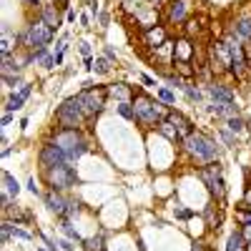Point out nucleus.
<instances>
[{"label":"nucleus","mask_w":251,"mask_h":251,"mask_svg":"<svg viewBox=\"0 0 251 251\" xmlns=\"http://www.w3.org/2000/svg\"><path fill=\"white\" fill-rule=\"evenodd\" d=\"M10 121H13V116H10V113H5V116H3V126H8Z\"/></svg>","instance_id":"de8ad7c7"},{"label":"nucleus","mask_w":251,"mask_h":251,"mask_svg":"<svg viewBox=\"0 0 251 251\" xmlns=\"http://www.w3.org/2000/svg\"><path fill=\"white\" fill-rule=\"evenodd\" d=\"M106 58H108V60H116V53H113L111 46H106Z\"/></svg>","instance_id":"79ce46f5"},{"label":"nucleus","mask_w":251,"mask_h":251,"mask_svg":"<svg viewBox=\"0 0 251 251\" xmlns=\"http://www.w3.org/2000/svg\"><path fill=\"white\" fill-rule=\"evenodd\" d=\"M60 226H63V234H66L71 241H80V244H83V239L78 236V231H75V228L68 224V219H60Z\"/></svg>","instance_id":"c85d7f7f"},{"label":"nucleus","mask_w":251,"mask_h":251,"mask_svg":"<svg viewBox=\"0 0 251 251\" xmlns=\"http://www.w3.org/2000/svg\"><path fill=\"white\" fill-rule=\"evenodd\" d=\"M118 113L123 118H128V121H136V108H133V103H118Z\"/></svg>","instance_id":"c756f323"},{"label":"nucleus","mask_w":251,"mask_h":251,"mask_svg":"<svg viewBox=\"0 0 251 251\" xmlns=\"http://www.w3.org/2000/svg\"><path fill=\"white\" fill-rule=\"evenodd\" d=\"M194 214L188 211V208H183V206H176V219H191Z\"/></svg>","instance_id":"e433bc0d"},{"label":"nucleus","mask_w":251,"mask_h":251,"mask_svg":"<svg viewBox=\"0 0 251 251\" xmlns=\"http://www.w3.org/2000/svg\"><path fill=\"white\" fill-rule=\"evenodd\" d=\"M3 83L8 88H15V86H20V73H10V75H3Z\"/></svg>","instance_id":"f704fd0d"},{"label":"nucleus","mask_w":251,"mask_h":251,"mask_svg":"<svg viewBox=\"0 0 251 251\" xmlns=\"http://www.w3.org/2000/svg\"><path fill=\"white\" fill-rule=\"evenodd\" d=\"M133 108H136V121L146 123V126H158L161 121L169 118V108L158 100H151L146 96H133Z\"/></svg>","instance_id":"f257e3e1"},{"label":"nucleus","mask_w":251,"mask_h":251,"mask_svg":"<svg viewBox=\"0 0 251 251\" xmlns=\"http://www.w3.org/2000/svg\"><path fill=\"white\" fill-rule=\"evenodd\" d=\"M13 236H15V239H20V241H30V239H33V234L23 231V228H18V224L13 226Z\"/></svg>","instance_id":"c9c22d12"},{"label":"nucleus","mask_w":251,"mask_h":251,"mask_svg":"<svg viewBox=\"0 0 251 251\" xmlns=\"http://www.w3.org/2000/svg\"><path fill=\"white\" fill-rule=\"evenodd\" d=\"M83 249L86 251H103V234H98L93 239H86L83 241Z\"/></svg>","instance_id":"bb28decb"},{"label":"nucleus","mask_w":251,"mask_h":251,"mask_svg":"<svg viewBox=\"0 0 251 251\" xmlns=\"http://www.w3.org/2000/svg\"><path fill=\"white\" fill-rule=\"evenodd\" d=\"M188 13V0H174L169 5V20L171 23H183Z\"/></svg>","instance_id":"dca6fc26"},{"label":"nucleus","mask_w":251,"mask_h":251,"mask_svg":"<svg viewBox=\"0 0 251 251\" xmlns=\"http://www.w3.org/2000/svg\"><path fill=\"white\" fill-rule=\"evenodd\" d=\"M53 35H55V30L46 23V20H35V23H30L28 25V33H23L20 35V40L28 46V48H46L50 40H53Z\"/></svg>","instance_id":"423d86ee"},{"label":"nucleus","mask_w":251,"mask_h":251,"mask_svg":"<svg viewBox=\"0 0 251 251\" xmlns=\"http://www.w3.org/2000/svg\"><path fill=\"white\" fill-rule=\"evenodd\" d=\"M183 93H186V98L191 100V103H199V100H201V91H199V88L194 86V83H186Z\"/></svg>","instance_id":"7c9ffc66"},{"label":"nucleus","mask_w":251,"mask_h":251,"mask_svg":"<svg viewBox=\"0 0 251 251\" xmlns=\"http://www.w3.org/2000/svg\"><path fill=\"white\" fill-rule=\"evenodd\" d=\"M55 121L60 123V128H78L80 121H86V113H83V106H80V98L73 96L68 100H63L58 111H55Z\"/></svg>","instance_id":"39448f33"},{"label":"nucleus","mask_w":251,"mask_h":251,"mask_svg":"<svg viewBox=\"0 0 251 251\" xmlns=\"http://www.w3.org/2000/svg\"><path fill=\"white\" fill-rule=\"evenodd\" d=\"M60 246L66 249V251H73V246H71V241H60Z\"/></svg>","instance_id":"49530a36"},{"label":"nucleus","mask_w":251,"mask_h":251,"mask_svg":"<svg viewBox=\"0 0 251 251\" xmlns=\"http://www.w3.org/2000/svg\"><path fill=\"white\" fill-rule=\"evenodd\" d=\"M206 93L214 98V103H234V91L221 86V83H211V86H206Z\"/></svg>","instance_id":"f8f14e48"},{"label":"nucleus","mask_w":251,"mask_h":251,"mask_svg":"<svg viewBox=\"0 0 251 251\" xmlns=\"http://www.w3.org/2000/svg\"><path fill=\"white\" fill-rule=\"evenodd\" d=\"M30 91H33V86H23L18 93H13L10 98H8V103H5V111L10 113V111H20L23 108V103H25V98L30 96Z\"/></svg>","instance_id":"2eb2a0df"},{"label":"nucleus","mask_w":251,"mask_h":251,"mask_svg":"<svg viewBox=\"0 0 251 251\" xmlns=\"http://www.w3.org/2000/svg\"><path fill=\"white\" fill-rule=\"evenodd\" d=\"M46 178H48V186L53 188V191H68V188H71V186H75V181H78L71 163L46 171Z\"/></svg>","instance_id":"6e6552de"},{"label":"nucleus","mask_w":251,"mask_h":251,"mask_svg":"<svg viewBox=\"0 0 251 251\" xmlns=\"http://www.w3.org/2000/svg\"><path fill=\"white\" fill-rule=\"evenodd\" d=\"M108 96L118 98V103H128V100L133 98L131 88H128V86H123V83H116V86H108Z\"/></svg>","instance_id":"aec40b11"},{"label":"nucleus","mask_w":251,"mask_h":251,"mask_svg":"<svg viewBox=\"0 0 251 251\" xmlns=\"http://www.w3.org/2000/svg\"><path fill=\"white\" fill-rule=\"evenodd\" d=\"M80 98V106L83 113H86V121H91L93 116H98L106 106V98H108V88H86L83 93H78Z\"/></svg>","instance_id":"0eeeda50"},{"label":"nucleus","mask_w":251,"mask_h":251,"mask_svg":"<svg viewBox=\"0 0 251 251\" xmlns=\"http://www.w3.org/2000/svg\"><path fill=\"white\" fill-rule=\"evenodd\" d=\"M241 234H244L246 241H251V226H244V231H241Z\"/></svg>","instance_id":"c03bdc74"},{"label":"nucleus","mask_w":251,"mask_h":251,"mask_svg":"<svg viewBox=\"0 0 251 251\" xmlns=\"http://www.w3.org/2000/svg\"><path fill=\"white\" fill-rule=\"evenodd\" d=\"M60 3H66V0H60Z\"/></svg>","instance_id":"603ef678"},{"label":"nucleus","mask_w":251,"mask_h":251,"mask_svg":"<svg viewBox=\"0 0 251 251\" xmlns=\"http://www.w3.org/2000/svg\"><path fill=\"white\" fill-rule=\"evenodd\" d=\"M236 221L241 226H251V214H249V208H239L236 211Z\"/></svg>","instance_id":"72a5a7b5"},{"label":"nucleus","mask_w":251,"mask_h":251,"mask_svg":"<svg viewBox=\"0 0 251 251\" xmlns=\"http://www.w3.org/2000/svg\"><path fill=\"white\" fill-rule=\"evenodd\" d=\"M40 20H46L53 30H58V25H60V10L55 5H43V8H40Z\"/></svg>","instance_id":"a211bd4d"},{"label":"nucleus","mask_w":251,"mask_h":251,"mask_svg":"<svg viewBox=\"0 0 251 251\" xmlns=\"http://www.w3.org/2000/svg\"><path fill=\"white\" fill-rule=\"evenodd\" d=\"M208 111H211L214 116H224V118L239 116V111H236V106H234V103H214V106L208 108Z\"/></svg>","instance_id":"412c9836"},{"label":"nucleus","mask_w":251,"mask_h":251,"mask_svg":"<svg viewBox=\"0 0 251 251\" xmlns=\"http://www.w3.org/2000/svg\"><path fill=\"white\" fill-rule=\"evenodd\" d=\"M30 58H33V63H40L43 68H55V66H58V63H55V55H48L46 48H35V50L30 53Z\"/></svg>","instance_id":"6ab92c4d"},{"label":"nucleus","mask_w":251,"mask_h":251,"mask_svg":"<svg viewBox=\"0 0 251 251\" xmlns=\"http://www.w3.org/2000/svg\"><path fill=\"white\" fill-rule=\"evenodd\" d=\"M241 208H251V186L246 188V194H244V203H241Z\"/></svg>","instance_id":"58836bf2"},{"label":"nucleus","mask_w":251,"mask_h":251,"mask_svg":"<svg viewBox=\"0 0 251 251\" xmlns=\"http://www.w3.org/2000/svg\"><path fill=\"white\" fill-rule=\"evenodd\" d=\"M203 219H206V224L211 226V228H219V224H221V214L216 211V206H214V203L203 208Z\"/></svg>","instance_id":"b1692460"},{"label":"nucleus","mask_w":251,"mask_h":251,"mask_svg":"<svg viewBox=\"0 0 251 251\" xmlns=\"http://www.w3.org/2000/svg\"><path fill=\"white\" fill-rule=\"evenodd\" d=\"M23 3H28V5H38V0H23Z\"/></svg>","instance_id":"8fccbe9b"},{"label":"nucleus","mask_w":251,"mask_h":251,"mask_svg":"<svg viewBox=\"0 0 251 251\" xmlns=\"http://www.w3.org/2000/svg\"><path fill=\"white\" fill-rule=\"evenodd\" d=\"M91 71L98 73V75H106V73L111 71V60H108V58H96L93 66H91Z\"/></svg>","instance_id":"a878e982"},{"label":"nucleus","mask_w":251,"mask_h":251,"mask_svg":"<svg viewBox=\"0 0 251 251\" xmlns=\"http://www.w3.org/2000/svg\"><path fill=\"white\" fill-rule=\"evenodd\" d=\"M226 126H228V131L236 133V136H244L246 133V123L241 116H231V118H226Z\"/></svg>","instance_id":"393cba45"},{"label":"nucleus","mask_w":251,"mask_h":251,"mask_svg":"<svg viewBox=\"0 0 251 251\" xmlns=\"http://www.w3.org/2000/svg\"><path fill=\"white\" fill-rule=\"evenodd\" d=\"M158 131H161V136H166L171 143H181V136H178L176 126H174L171 121H161V123H158Z\"/></svg>","instance_id":"4be33fe9"},{"label":"nucleus","mask_w":251,"mask_h":251,"mask_svg":"<svg viewBox=\"0 0 251 251\" xmlns=\"http://www.w3.org/2000/svg\"><path fill=\"white\" fill-rule=\"evenodd\" d=\"M66 18H68V23H75V13H73V10H68V15H66Z\"/></svg>","instance_id":"a18cd8bd"},{"label":"nucleus","mask_w":251,"mask_h":251,"mask_svg":"<svg viewBox=\"0 0 251 251\" xmlns=\"http://www.w3.org/2000/svg\"><path fill=\"white\" fill-rule=\"evenodd\" d=\"M166 121H171L174 126H176V131H178V136H181V143H183V138H188L194 133V126H191V121H188L183 113H178V111H169V118Z\"/></svg>","instance_id":"9d476101"},{"label":"nucleus","mask_w":251,"mask_h":251,"mask_svg":"<svg viewBox=\"0 0 251 251\" xmlns=\"http://www.w3.org/2000/svg\"><path fill=\"white\" fill-rule=\"evenodd\" d=\"M53 141L60 146L63 151H66V156H68V161H71V163H73V161H78L83 153L88 151L86 141L80 138V133H78L75 128H60V131L53 136Z\"/></svg>","instance_id":"20e7f679"},{"label":"nucleus","mask_w":251,"mask_h":251,"mask_svg":"<svg viewBox=\"0 0 251 251\" xmlns=\"http://www.w3.org/2000/svg\"><path fill=\"white\" fill-rule=\"evenodd\" d=\"M231 33L241 40V43H251V15H241V18H236V23H234Z\"/></svg>","instance_id":"ddd939ff"},{"label":"nucleus","mask_w":251,"mask_h":251,"mask_svg":"<svg viewBox=\"0 0 251 251\" xmlns=\"http://www.w3.org/2000/svg\"><path fill=\"white\" fill-rule=\"evenodd\" d=\"M246 239L241 231H234L231 236H228V244H226V251H246Z\"/></svg>","instance_id":"5701e85b"},{"label":"nucleus","mask_w":251,"mask_h":251,"mask_svg":"<svg viewBox=\"0 0 251 251\" xmlns=\"http://www.w3.org/2000/svg\"><path fill=\"white\" fill-rule=\"evenodd\" d=\"M43 199H46V203H48V208H50V211H55L58 216H63V214H66V206H68V201L63 199V194H60V191H53V188H50V191H48Z\"/></svg>","instance_id":"4468645a"},{"label":"nucleus","mask_w":251,"mask_h":251,"mask_svg":"<svg viewBox=\"0 0 251 251\" xmlns=\"http://www.w3.org/2000/svg\"><path fill=\"white\" fill-rule=\"evenodd\" d=\"M194 251H203V244H194Z\"/></svg>","instance_id":"09e8293b"},{"label":"nucleus","mask_w":251,"mask_h":251,"mask_svg":"<svg viewBox=\"0 0 251 251\" xmlns=\"http://www.w3.org/2000/svg\"><path fill=\"white\" fill-rule=\"evenodd\" d=\"M3 183H5V191L8 194H13V196H18V191H20V186H18V181L8 174V171H3Z\"/></svg>","instance_id":"cd10ccee"},{"label":"nucleus","mask_w":251,"mask_h":251,"mask_svg":"<svg viewBox=\"0 0 251 251\" xmlns=\"http://www.w3.org/2000/svg\"><path fill=\"white\" fill-rule=\"evenodd\" d=\"M143 40H146V46H149V48L156 50L158 46H163L166 40H169V38H166V28L163 25H153L149 30H143Z\"/></svg>","instance_id":"9b49d317"},{"label":"nucleus","mask_w":251,"mask_h":251,"mask_svg":"<svg viewBox=\"0 0 251 251\" xmlns=\"http://www.w3.org/2000/svg\"><path fill=\"white\" fill-rule=\"evenodd\" d=\"M183 33H186V38H194V35H199L201 33V25H199V20H186V28H183Z\"/></svg>","instance_id":"2f4dec72"},{"label":"nucleus","mask_w":251,"mask_h":251,"mask_svg":"<svg viewBox=\"0 0 251 251\" xmlns=\"http://www.w3.org/2000/svg\"><path fill=\"white\" fill-rule=\"evenodd\" d=\"M80 53L86 55V58H91V48H88V43H80Z\"/></svg>","instance_id":"a19ab883"},{"label":"nucleus","mask_w":251,"mask_h":251,"mask_svg":"<svg viewBox=\"0 0 251 251\" xmlns=\"http://www.w3.org/2000/svg\"><path fill=\"white\" fill-rule=\"evenodd\" d=\"M28 188H30L33 194H38V186H35V178H28Z\"/></svg>","instance_id":"37998d69"},{"label":"nucleus","mask_w":251,"mask_h":251,"mask_svg":"<svg viewBox=\"0 0 251 251\" xmlns=\"http://www.w3.org/2000/svg\"><path fill=\"white\" fill-rule=\"evenodd\" d=\"M183 146L191 156H196L199 161H206V163L219 161V156H221V149L216 146V141L208 138L206 133H199V131H194L188 138H183Z\"/></svg>","instance_id":"f03ea898"},{"label":"nucleus","mask_w":251,"mask_h":251,"mask_svg":"<svg viewBox=\"0 0 251 251\" xmlns=\"http://www.w3.org/2000/svg\"><path fill=\"white\" fill-rule=\"evenodd\" d=\"M196 55V48H191V40L188 38H181L178 43H176V50H174V60H183L188 63V58Z\"/></svg>","instance_id":"f3484780"},{"label":"nucleus","mask_w":251,"mask_h":251,"mask_svg":"<svg viewBox=\"0 0 251 251\" xmlns=\"http://www.w3.org/2000/svg\"><path fill=\"white\" fill-rule=\"evenodd\" d=\"M246 251H251V241H249V244H246Z\"/></svg>","instance_id":"3c124183"},{"label":"nucleus","mask_w":251,"mask_h":251,"mask_svg":"<svg viewBox=\"0 0 251 251\" xmlns=\"http://www.w3.org/2000/svg\"><path fill=\"white\" fill-rule=\"evenodd\" d=\"M221 138L226 141V146H234V143H236V138H234V133H228V131H221Z\"/></svg>","instance_id":"4c0bfd02"},{"label":"nucleus","mask_w":251,"mask_h":251,"mask_svg":"<svg viewBox=\"0 0 251 251\" xmlns=\"http://www.w3.org/2000/svg\"><path fill=\"white\" fill-rule=\"evenodd\" d=\"M40 251H43V249H40Z\"/></svg>","instance_id":"864d4df0"},{"label":"nucleus","mask_w":251,"mask_h":251,"mask_svg":"<svg viewBox=\"0 0 251 251\" xmlns=\"http://www.w3.org/2000/svg\"><path fill=\"white\" fill-rule=\"evenodd\" d=\"M141 80H143V83H146V86H149V88H153V86H156V80H153L151 75H141Z\"/></svg>","instance_id":"ea45409f"},{"label":"nucleus","mask_w":251,"mask_h":251,"mask_svg":"<svg viewBox=\"0 0 251 251\" xmlns=\"http://www.w3.org/2000/svg\"><path fill=\"white\" fill-rule=\"evenodd\" d=\"M158 98H161V103H166V106H174L176 103V96H174V91H169V88H158Z\"/></svg>","instance_id":"473e14b6"},{"label":"nucleus","mask_w":251,"mask_h":251,"mask_svg":"<svg viewBox=\"0 0 251 251\" xmlns=\"http://www.w3.org/2000/svg\"><path fill=\"white\" fill-rule=\"evenodd\" d=\"M66 163H71V161H68L66 151H63L55 141L46 143L43 149H40V166H43V171L58 169V166H66Z\"/></svg>","instance_id":"1a4fd4ad"},{"label":"nucleus","mask_w":251,"mask_h":251,"mask_svg":"<svg viewBox=\"0 0 251 251\" xmlns=\"http://www.w3.org/2000/svg\"><path fill=\"white\" fill-rule=\"evenodd\" d=\"M199 178L208 186V191H211V196L221 203L226 199V186H224V169L219 161H208L206 166H201L199 169Z\"/></svg>","instance_id":"7ed1b4c3"}]
</instances>
